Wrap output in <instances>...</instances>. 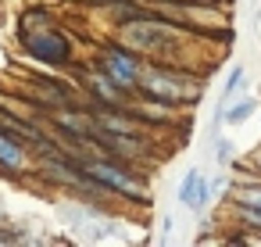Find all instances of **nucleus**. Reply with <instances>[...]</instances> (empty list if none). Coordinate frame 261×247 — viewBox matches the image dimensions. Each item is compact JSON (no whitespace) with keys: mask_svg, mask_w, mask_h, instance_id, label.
<instances>
[{"mask_svg":"<svg viewBox=\"0 0 261 247\" xmlns=\"http://www.w3.org/2000/svg\"><path fill=\"white\" fill-rule=\"evenodd\" d=\"M83 168L111 193V197H122L129 204H150V190L143 183V176L136 168L125 165V158H115V154H100V158H79Z\"/></svg>","mask_w":261,"mask_h":247,"instance_id":"2","label":"nucleus"},{"mask_svg":"<svg viewBox=\"0 0 261 247\" xmlns=\"http://www.w3.org/2000/svg\"><path fill=\"white\" fill-rule=\"evenodd\" d=\"M93 65H97L104 76H111L122 90L136 93L140 76H143V68H147V58H143L140 51H133L129 43H104Z\"/></svg>","mask_w":261,"mask_h":247,"instance_id":"3","label":"nucleus"},{"mask_svg":"<svg viewBox=\"0 0 261 247\" xmlns=\"http://www.w3.org/2000/svg\"><path fill=\"white\" fill-rule=\"evenodd\" d=\"M172 229H175V218H172V215H165V218H161V233H165V236H172Z\"/></svg>","mask_w":261,"mask_h":247,"instance_id":"12","label":"nucleus"},{"mask_svg":"<svg viewBox=\"0 0 261 247\" xmlns=\"http://www.w3.org/2000/svg\"><path fill=\"white\" fill-rule=\"evenodd\" d=\"M136 97H143L165 111H179V108H190L200 101V79H193L190 72H182L168 61H147Z\"/></svg>","mask_w":261,"mask_h":247,"instance_id":"1","label":"nucleus"},{"mask_svg":"<svg viewBox=\"0 0 261 247\" xmlns=\"http://www.w3.org/2000/svg\"><path fill=\"white\" fill-rule=\"evenodd\" d=\"M250 165H254V172H257V176H261V151H257V154H254V161H250Z\"/></svg>","mask_w":261,"mask_h":247,"instance_id":"14","label":"nucleus"},{"mask_svg":"<svg viewBox=\"0 0 261 247\" xmlns=\"http://www.w3.org/2000/svg\"><path fill=\"white\" fill-rule=\"evenodd\" d=\"M86 4H97L100 8V4H122V0H86Z\"/></svg>","mask_w":261,"mask_h":247,"instance_id":"15","label":"nucleus"},{"mask_svg":"<svg viewBox=\"0 0 261 247\" xmlns=\"http://www.w3.org/2000/svg\"><path fill=\"white\" fill-rule=\"evenodd\" d=\"M232 215H236L240 233H261V208H250V204H232Z\"/></svg>","mask_w":261,"mask_h":247,"instance_id":"8","label":"nucleus"},{"mask_svg":"<svg viewBox=\"0 0 261 247\" xmlns=\"http://www.w3.org/2000/svg\"><path fill=\"white\" fill-rule=\"evenodd\" d=\"M29 168V143L18 140L15 133L8 129H0V172H8V176H18Z\"/></svg>","mask_w":261,"mask_h":247,"instance_id":"5","label":"nucleus"},{"mask_svg":"<svg viewBox=\"0 0 261 247\" xmlns=\"http://www.w3.org/2000/svg\"><path fill=\"white\" fill-rule=\"evenodd\" d=\"M22 47L29 58L43 61V65H54V68H68L72 65V40L58 29V26H47V29H22Z\"/></svg>","mask_w":261,"mask_h":247,"instance_id":"4","label":"nucleus"},{"mask_svg":"<svg viewBox=\"0 0 261 247\" xmlns=\"http://www.w3.org/2000/svg\"><path fill=\"white\" fill-rule=\"evenodd\" d=\"M254 111H257V97L229 101V104H225V126H243V122H247Z\"/></svg>","mask_w":261,"mask_h":247,"instance_id":"6","label":"nucleus"},{"mask_svg":"<svg viewBox=\"0 0 261 247\" xmlns=\"http://www.w3.org/2000/svg\"><path fill=\"white\" fill-rule=\"evenodd\" d=\"M215 161H218V165H232V161H236V143H232L229 136H222V140L215 143Z\"/></svg>","mask_w":261,"mask_h":247,"instance_id":"9","label":"nucleus"},{"mask_svg":"<svg viewBox=\"0 0 261 247\" xmlns=\"http://www.w3.org/2000/svg\"><path fill=\"white\" fill-rule=\"evenodd\" d=\"M161 4H172V8H207L200 0H161Z\"/></svg>","mask_w":261,"mask_h":247,"instance_id":"10","label":"nucleus"},{"mask_svg":"<svg viewBox=\"0 0 261 247\" xmlns=\"http://www.w3.org/2000/svg\"><path fill=\"white\" fill-rule=\"evenodd\" d=\"M204 186H207V176H204V172H197V168H190V172L182 176V183H179V201H182V204L190 208V204L197 201V193H200Z\"/></svg>","mask_w":261,"mask_h":247,"instance_id":"7","label":"nucleus"},{"mask_svg":"<svg viewBox=\"0 0 261 247\" xmlns=\"http://www.w3.org/2000/svg\"><path fill=\"white\" fill-rule=\"evenodd\" d=\"M207 186H211V197H215V193H222V190H225V176H218V179H211Z\"/></svg>","mask_w":261,"mask_h":247,"instance_id":"11","label":"nucleus"},{"mask_svg":"<svg viewBox=\"0 0 261 247\" xmlns=\"http://www.w3.org/2000/svg\"><path fill=\"white\" fill-rule=\"evenodd\" d=\"M200 4H207V8H222V4H232V0H200Z\"/></svg>","mask_w":261,"mask_h":247,"instance_id":"13","label":"nucleus"}]
</instances>
